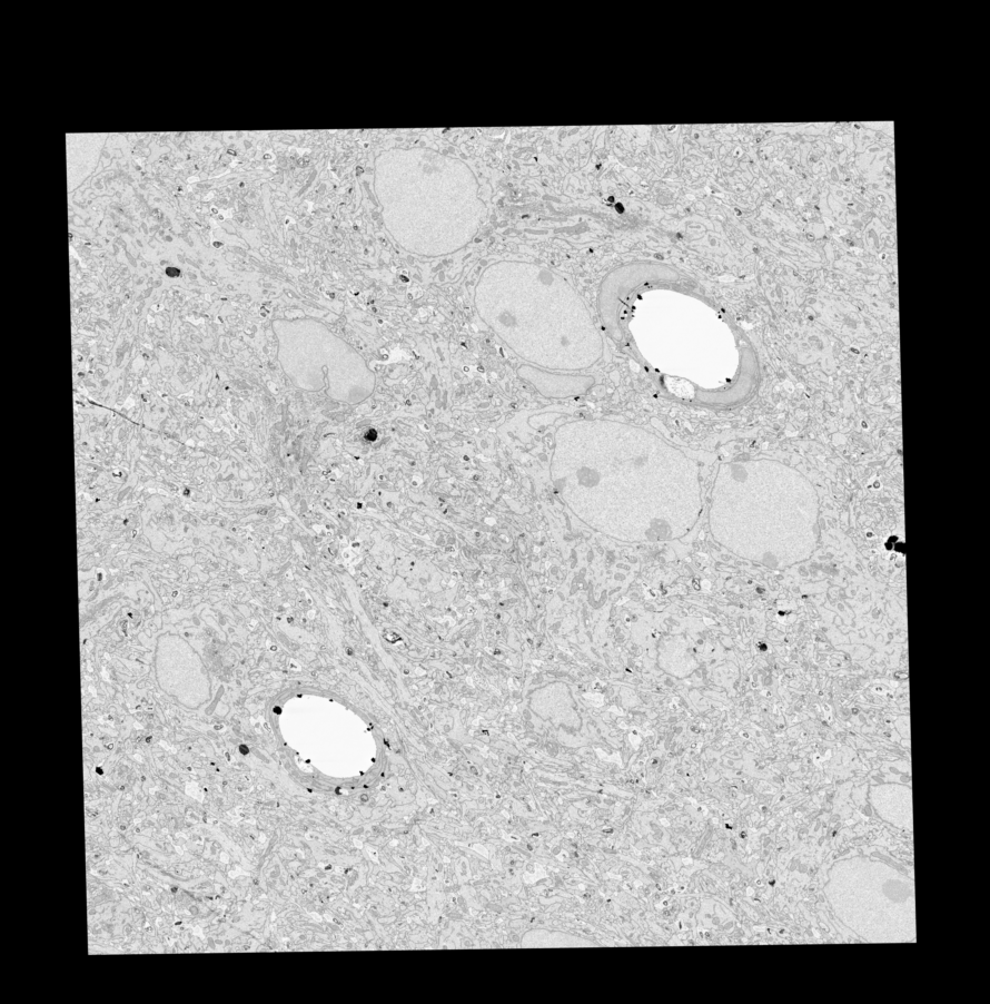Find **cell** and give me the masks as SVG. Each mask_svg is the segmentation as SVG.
Wrapping results in <instances>:
<instances>
[{
  "label": "cell",
  "instance_id": "1",
  "mask_svg": "<svg viewBox=\"0 0 990 1004\" xmlns=\"http://www.w3.org/2000/svg\"><path fill=\"white\" fill-rule=\"evenodd\" d=\"M551 479L582 522L624 542L681 539L702 510L695 462L655 434L624 423L561 426Z\"/></svg>",
  "mask_w": 990,
  "mask_h": 1004
},
{
  "label": "cell",
  "instance_id": "3",
  "mask_svg": "<svg viewBox=\"0 0 990 1004\" xmlns=\"http://www.w3.org/2000/svg\"><path fill=\"white\" fill-rule=\"evenodd\" d=\"M376 191L396 239L430 254L465 246L485 213L467 164L428 148L382 154L376 161Z\"/></svg>",
  "mask_w": 990,
  "mask_h": 1004
},
{
  "label": "cell",
  "instance_id": "2",
  "mask_svg": "<svg viewBox=\"0 0 990 1004\" xmlns=\"http://www.w3.org/2000/svg\"><path fill=\"white\" fill-rule=\"evenodd\" d=\"M818 500L795 470L771 460L724 463L710 506L714 540L771 568L805 560L816 543Z\"/></svg>",
  "mask_w": 990,
  "mask_h": 1004
}]
</instances>
